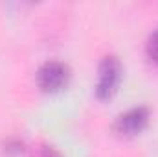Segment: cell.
<instances>
[{"mask_svg":"<svg viewBox=\"0 0 158 157\" xmlns=\"http://www.w3.org/2000/svg\"><path fill=\"white\" fill-rule=\"evenodd\" d=\"M123 78V67L118 56H105L98 67V81H96V96L99 100H110L116 92Z\"/></svg>","mask_w":158,"mask_h":157,"instance_id":"1","label":"cell"},{"mask_svg":"<svg viewBox=\"0 0 158 157\" xmlns=\"http://www.w3.org/2000/svg\"><path fill=\"white\" fill-rule=\"evenodd\" d=\"M70 79V69L66 63L50 59L42 63L37 70V85L44 92H57L63 87H66Z\"/></svg>","mask_w":158,"mask_h":157,"instance_id":"2","label":"cell"},{"mask_svg":"<svg viewBox=\"0 0 158 157\" xmlns=\"http://www.w3.org/2000/svg\"><path fill=\"white\" fill-rule=\"evenodd\" d=\"M147 122H149V109L145 105H136L116 118L114 129L121 137H134L145 129Z\"/></svg>","mask_w":158,"mask_h":157,"instance_id":"3","label":"cell"},{"mask_svg":"<svg viewBox=\"0 0 158 157\" xmlns=\"http://www.w3.org/2000/svg\"><path fill=\"white\" fill-rule=\"evenodd\" d=\"M145 48H147V56H149L155 63H158V26L151 32V35H149V39H147Z\"/></svg>","mask_w":158,"mask_h":157,"instance_id":"4","label":"cell"},{"mask_svg":"<svg viewBox=\"0 0 158 157\" xmlns=\"http://www.w3.org/2000/svg\"><path fill=\"white\" fill-rule=\"evenodd\" d=\"M35 157H61L53 148H50V146H44V148H40L39 152H37V155Z\"/></svg>","mask_w":158,"mask_h":157,"instance_id":"5","label":"cell"}]
</instances>
